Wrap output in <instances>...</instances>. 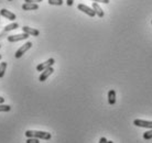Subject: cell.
I'll list each match as a JSON object with an SVG mask.
<instances>
[{
  "label": "cell",
  "instance_id": "1",
  "mask_svg": "<svg viewBox=\"0 0 152 143\" xmlns=\"http://www.w3.org/2000/svg\"><path fill=\"white\" fill-rule=\"evenodd\" d=\"M24 134H26L27 138H37V139H42V140H50L52 138L51 133H49V132L37 131V130H27Z\"/></svg>",
  "mask_w": 152,
  "mask_h": 143
},
{
  "label": "cell",
  "instance_id": "2",
  "mask_svg": "<svg viewBox=\"0 0 152 143\" xmlns=\"http://www.w3.org/2000/svg\"><path fill=\"white\" fill-rule=\"evenodd\" d=\"M31 47H32V43H31V42H27L26 44H23L15 54V58H20V57L22 56L23 54H26V52H27L28 50H30Z\"/></svg>",
  "mask_w": 152,
  "mask_h": 143
},
{
  "label": "cell",
  "instance_id": "3",
  "mask_svg": "<svg viewBox=\"0 0 152 143\" xmlns=\"http://www.w3.org/2000/svg\"><path fill=\"white\" fill-rule=\"evenodd\" d=\"M77 9H78V10H80L82 12H84V13H86V15H89V17H91V18L96 15L95 11L93 10V8L88 7V6H86V4H80L78 6H77Z\"/></svg>",
  "mask_w": 152,
  "mask_h": 143
},
{
  "label": "cell",
  "instance_id": "4",
  "mask_svg": "<svg viewBox=\"0 0 152 143\" xmlns=\"http://www.w3.org/2000/svg\"><path fill=\"white\" fill-rule=\"evenodd\" d=\"M29 38V34L27 33H21V34H15V35H9L8 36V42H19L23 41V40H27Z\"/></svg>",
  "mask_w": 152,
  "mask_h": 143
},
{
  "label": "cell",
  "instance_id": "5",
  "mask_svg": "<svg viewBox=\"0 0 152 143\" xmlns=\"http://www.w3.org/2000/svg\"><path fill=\"white\" fill-rule=\"evenodd\" d=\"M54 63H55V60H54V58H49V60L46 61V62H44V63L39 64L38 66H37V71H38V72H43L44 69H46V68L53 66Z\"/></svg>",
  "mask_w": 152,
  "mask_h": 143
},
{
  "label": "cell",
  "instance_id": "6",
  "mask_svg": "<svg viewBox=\"0 0 152 143\" xmlns=\"http://www.w3.org/2000/svg\"><path fill=\"white\" fill-rule=\"evenodd\" d=\"M53 72H54V69H53L52 66L49 67V68H46V69H44V71L41 73L40 77H39V80H40V82H45L46 79L50 77V75H52V74H53Z\"/></svg>",
  "mask_w": 152,
  "mask_h": 143
},
{
  "label": "cell",
  "instance_id": "7",
  "mask_svg": "<svg viewBox=\"0 0 152 143\" xmlns=\"http://www.w3.org/2000/svg\"><path fill=\"white\" fill-rule=\"evenodd\" d=\"M133 124L137 127H141V128H149L152 129V121H145L141 120V119H136L133 121Z\"/></svg>",
  "mask_w": 152,
  "mask_h": 143
},
{
  "label": "cell",
  "instance_id": "8",
  "mask_svg": "<svg viewBox=\"0 0 152 143\" xmlns=\"http://www.w3.org/2000/svg\"><path fill=\"white\" fill-rule=\"evenodd\" d=\"M0 15H2V17H4V18H7V19H9L10 21L15 20V13L11 11H9V10H7V9H1V10H0Z\"/></svg>",
  "mask_w": 152,
  "mask_h": 143
},
{
  "label": "cell",
  "instance_id": "9",
  "mask_svg": "<svg viewBox=\"0 0 152 143\" xmlns=\"http://www.w3.org/2000/svg\"><path fill=\"white\" fill-rule=\"evenodd\" d=\"M22 31L24 33L29 34V35H32V36H38L39 34H40V31L37 30V29H33V28H30V26H23L22 28Z\"/></svg>",
  "mask_w": 152,
  "mask_h": 143
},
{
  "label": "cell",
  "instance_id": "10",
  "mask_svg": "<svg viewBox=\"0 0 152 143\" xmlns=\"http://www.w3.org/2000/svg\"><path fill=\"white\" fill-rule=\"evenodd\" d=\"M91 8H93V10L95 11V13H96V15H97V17H99V18H103L104 15H105V12H104V10L99 7V4H97V2H93V6H91Z\"/></svg>",
  "mask_w": 152,
  "mask_h": 143
},
{
  "label": "cell",
  "instance_id": "11",
  "mask_svg": "<svg viewBox=\"0 0 152 143\" xmlns=\"http://www.w3.org/2000/svg\"><path fill=\"white\" fill-rule=\"evenodd\" d=\"M22 9L26 11H30V10H38L39 6L38 4H31V2H26L22 4Z\"/></svg>",
  "mask_w": 152,
  "mask_h": 143
},
{
  "label": "cell",
  "instance_id": "12",
  "mask_svg": "<svg viewBox=\"0 0 152 143\" xmlns=\"http://www.w3.org/2000/svg\"><path fill=\"white\" fill-rule=\"evenodd\" d=\"M108 102L111 106L116 104V91L114 89H110L108 91Z\"/></svg>",
  "mask_w": 152,
  "mask_h": 143
},
{
  "label": "cell",
  "instance_id": "13",
  "mask_svg": "<svg viewBox=\"0 0 152 143\" xmlns=\"http://www.w3.org/2000/svg\"><path fill=\"white\" fill-rule=\"evenodd\" d=\"M7 62H1L0 64V78H2L4 76V73H6V69H7Z\"/></svg>",
  "mask_w": 152,
  "mask_h": 143
},
{
  "label": "cell",
  "instance_id": "14",
  "mask_svg": "<svg viewBox=\"0 0 152 143\" xmlns=\"http://www.w3.org/2000/svg\"><path fill=\"white\" fill-rule=\"evenodd\" d=\"M19 28V24L17 22H13L11 24H8V26H4V31L7 32V31H12V30H15V29H18Z\"/></svg>",
  "mask_w": 152,
  "mask_h": 143
},
{
  "label": "cell",
  "instance_id": "15",
  "mask_svg": "<svg viewBox=\"0 0 152 143\" xmlns=\"http://www.w3.org/2000/svg\"><path fill=\"white\" fill-rule=\"evenodd\" d=\"M11 107L9 105H2L0 104V112H7V111H10Z\"/></svg>",
  "mask_w": 152,
  "mask_h": 143
},
{
  "label": "cell",
  "instance_id": "16",
  "mask_svg": "<svg viewBox=\"0 0 152 143\" xmlns=\"http://www.w3.org/2000/svg\"><path fill=\"white\" fill-rule=\"evenodd\" d=\"M48 2L52 6H62L63 4V0H48Z\"/></svg>",
  "mask_w": 152,
  "mask_h": 143
},
{
  "label": "cell",
  "instance_id": "17",
  "mask_svg": "<svg viewBox=\"0 0 152 143\" xmlns=\"http://www.w3.org/2000/svg\"><path fill=\"white\" fill-rule=\"evenodd\" d=\"M143 139L145 140H151L152 139V129L150 131H147L143 133Z\"/></svg>",
  "mask_w": 152,
  "mask_h": 143
},
{
  "label": "cell",
  "instance_id": "18",
  "mask_svg": "<svg viewBox=\"0 0 152 143\" xmlns=\"http://www.w3.org/2000/svg\"><path fill=\"white\" fill-rule=\"evenodd\" d=\"M26 143H40V142H39V139H37V138H28Z\"/></svg>",
  "mask_w": 152,
  "mask_h": 143
},
{
  "label": "cell",
  "instance_id": "19",
  "mask_svg": "<svg viewBox=\"0 0 152 143\" xmlns=\"http://www.w3.org/2000/svg\"><path fill=\"white\" fill-rule=\"evenodd\" d=\"M94 2H100V4H109V0H91Z\"/></svg>",
  "mask_w": 152,
  "mask_h": 143
},
{
  "label": "cell",
  "instance_id": "20",
  "mask_svg": "<svg viewBox=\"0 0 152 143\" xmlns=\"http://www.w3.org/2000/svg\"><path fill=\"white\" fill-rule=\"evenodd\" d=\"M26 2H31V4H38V2H41L43 0H24Z\"/></svg>",
  "mask_w": 152,
  "mask_h": 143
},
{
  "label": "cell",
  "instance_id": "21",
  "mask_svg": "<svg viewBox=\"0 0 152 143\" xmlns=\"http://www.w3.org/2000/svg\"><path fill=\"white\" fill-rule=\"evenodd\" d=\"M73 4H74V0H66V4H67L69 7H72Z\"/></svg>",
  "mask_w": 152,
  "mask_h": 143
},
{
  "label": "cell",
  "instance_id": "22",
  "mask_svg": "<svg viewBox=\"0 0 152 143\" xmlns=\"http://www.w3.org/2000/svg\"><path fill=\"white\" fill-rule=\"evenodd\" d=\"M99 143H107V139L106 138H100V140H99Z\"/></svg>",
  "mask_w": 152,
  "mask_h": 143
},
{
  "label": "cell",
  "instance_id": "23",
  "mask_svg": "<svg viewBox=\"0 0 152 143\" xmlns=\"http://www.w3.org/2000/svg\"><path fill=\"white\" fill-rule=\"evenodd\" d=\"M4 98L0 97V104H4Z\"/></svg>",
  "mask_w": 152,
  "mask_h": 143
},
{
  "label": "cell",
  "instance_id": "24",
  "mask_svg": "<svg viewBox=\"0 0 152 143\" xmlns=\"http://www.w3.org/2000/svg\"><path fill=\"white\" fill-rule=\"evenodd\" d=\"M107 143H114L113 141H107Z\"/></svg>",
  "mask_w": 152,
  "mask_h": 143
},
{
  "label": "cell",
  "instance_id": "25",
  "mask_svg": "<svg viewBox=\"0 0 152 143\" xmlns=\"http://www.w3.org/2000/svg\"><path fill=\"white\" fill-rule=\"evenodd\" d=\"M1 57H2V56H1V54H0V60H1Z\"/></svg>",
  "mask_w": 152,
  "mask_h": 143
},
{
  "label": "cell",
  "instance_id": "26",
  "mask_svg": "<svg viewBox=\"0 0 152 143\" xmlns=\"http://www.w3.org/2000/svg\"><path fill=\"white\" fill-rule=\"evenodd\" d=\"M8 1H12V0H8Z\"/></svg>",
  "mask_w": 152,
  "mask_h": 143
},
{
  "label": "cell",
  "instance_id": "27",
  "mask_svg": "<svg viewBox=\"0 0 152 143\" xmlns=\"http://www.w3.org/2000/svg\"><path fill=\"white\" fill-rule=\"evenodd\" d=\"M0 47H1V45H0Z\"/></svg>",
  "mask_w": 152,
  "mask_h": 143
}]
</instances>
